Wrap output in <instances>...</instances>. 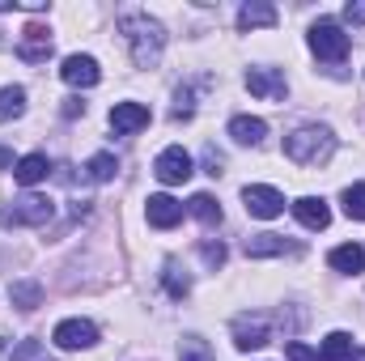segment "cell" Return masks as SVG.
<instances>
[{
    "label": "cell",
    "mask_w": 365,
    "mask_h": 361,
    "mask_svg": "<svg viewBox=\"0 0 365 361\" xmlns=\"http://www.w3.org/2000/svg\"><path fill=\"white\" fill-rule=\"evenodd\" d=\"M119 34L128 43V56L136 68H153L166 51V26L149 13H123L119 17Z\"/></svg>",
    "instance_id": "6da1fadb"
},
{
    "label": "cell",
    "mask_w": 365,
    "mask_h": 361,
    "mask_svg": "<svg viewBox=\"0 0 365 361\" xmlns=\"http://www.w3.org/2000/svg\"><path fill=\"white\" fill-rule=\"evenodd\" d=\"M331 153H336V136L323 123H302V128H293L284 136V158L297 162V166H319Z\"/></svg>",
    "instance_id": "7a4b0ae2"
},
{
    "label": "cell",
    "mask_w": 365,
    "mask_h": 361,
    "mask_svg": "<svg viewBox=\"0 0 365 361\" xmlns=\"http://www.w3.org/2000/svg\"><path fill=\"white\" fill-rule=\"evenodd\" d=\"M306 43H310V51H314L319 60H327V64H344V56H349V34H344L331 17H319V21L310 26Z\"/></svg>",
    "instance_id": "3957f363"
},
{
    "label": "cell",
    "mask_w": 365,
    "mask_h": 361,
    "mask_svg": "<svg viewBox=\"0 0 365 361\" xmlns=\"http://www.w3.org/2000/svg\"><path fill=\"white\" fill-rule=\"evenodd\" d=\"M56 217V204L47 195H17L9 208H0V225H47Z\"/></svg>",
    "instance_id": "277c9868"
},
{
    "label": "cell",
    "mask_w": 365,
    "mask_h": 361,
    "mask_svg": "<svg viewBox=\"0 0 365 361\" xmlns=\"http://www.w3.org/2000/svg\"><path fill=\"white\" fill-rule=\"evenodd\" d=\"M153 175H158V183L175 187V183H187L195 175V162H191V153H187L182 145H166V149L158 153V162H153Z\"/></svg>",
    "instance_id": "5b68a950"
},
{
    "label": "cell",
    "mask_w": 365,
    "mask_h": 361,
    "mask_svg": "<svg viewBox=\"0 0 365 361\" xmlns=\"http://www.w3.org/2000/svg\"><path fill=\"white\" fill-rule=\"evenodd\" d=\"M51 345L64 349V353H77V349H93L98 345V327L90 319H60L56 332H51Z\"/></svg>",
    "instance_id": "8992f818"
},
{
    "label": "cell",
    "mask_w": 365,
    "mask_h": 361,
    "mask_svg": "<svg viewBox=\"0 0 365 361\" xmlns=\"http://www.w3.org/2000/svg\"><path fill=\"white\" fill-rule=\"evenodd\" d=\"M242 204H247V213L259 217V221H272V217L284 213V195L276 191L272 183H247V187H242Z\"/></svg>",
    "instance_id": "52a82bcc"
},
{
    "label": "cell",
    "mask_w": 365,
    "mask_h": 361,
    "mask_svg": "<svg viewBox=\"0 0 365 361\" xmlns=\"http://www.w3.org/2000/svg\"><path fill=\"white\" fill-rule=\"evenodd\" d=\"M230 327H234V345H238V349H264V345L272 340L268 315H238Z\"/></svg>",
    "instance_id": "ba28073f"
},
{
    "label": "cell",
    "mask_w": 365,
    "mask_h": 361,
    "mask_svg": "<svg viewBox=\"0 0 365 361\" xmlns=\"http://www.w3.org/2000/svg\"><path fill=\"white\" fill-rule=\"evenodd\" d=\"M247 90L255 98H268V102H284L289 81H284L280 68H247Z\"/></svg>",
    "instance_id": "9c48e42d"
},
{
    "label": "cell",
    "mask_w": 365,
    "mask_h": 361,
    "mask_svg": "<svg viewBox=\"0 0 365 361\" xmlns=\"http://www.w3.org/2000/svg\"><path fill=\"white\" fill-rule=\"evenodd\" d=\"M17 56H21L26 64H47V56H51V30H47V26H38V21H30V26L21 30Z\"/></svg>",
    "instance_id": "30bf717a"
},
{
    "label": "cell",
    "mask_w": 365,
    "mask_h": 361,
    "mask_svg": "<svg viewBox=\"0 0 365 361\" xmlns=\"http://www.w3.org/2000/svg\"><path fill=\"white\" fill-rule=\"evenodd\" d=\"M149 106L145 102H115L110 106V128H115V136H132V132H140V128H149Z\"/></svg>",
    "instance_id": "8fae6325"
},
{
    "label": "cell",
    "mask_w": 365,
    "mask_h": 361,
    "mask_svg": "<svg viewBox=\"0 0 365 361\" xmlns=\"http://www.w3.org/2000/svg\"><path fill=\"white\" fill-rule=\"evenodd\" d=\"M60 77H64L73 90H93V86L102 81V68H98L93 56H68V60L60 64Z\"/></svg>",
    "instance_id": "7c38bea8"
},
{
    "label": "cell",
    "mask_w": 365,
    "mask_h": 361,
    "mask_svg": "<svg viewBox=\"0 0 365 361\" xmlns=\"http://www.w3.org/2000/svg\"><path fill=\"white\" fill-rule=\"evenodd\" d=\"M145 217H149V225L153 230H175L182 221V204L175 195H166V191H158V195H149L145 200Z\"/></svg>",
    "instance_id": "4fadbf2b"
},
{
    "label": "cell",
    "mask_w": 365,
    "mask_h": 361,
    "mask_svg": "<svg viewBox=\"0 0 365 361\" xmlns=\"http://www.w3.org/2000/svg\"><path fill=\"white\" fill-rule=\"evenodd\" d=\"M293 217H297L306 230H327V225H331V208H327L323 195H302V200H293Z\"/></svg>",
    "instance_id": "5bb4252c"
},
{
    "label": "cell",
    "mask_w": 365,
    "mask_h": 361,
    "mask_svg": "<svg viewBox=\"0 0 365 361\" xmlns=\"http://www.w3.org/2000/svg\"><path fill=\"white\" fill-rule=\"evenodd\" d=\"M297 247L284 234H251L247 238V255L251 260H276V255H293Z\"/></svg>",
    "instance_id": "9a60e30c"
},
{
    "label": "cell",
    "mask_w": 365,
    "mask_h": 361,
    "mask_svg": "<svg viewBox=\"0 0 365 361\" xmlns=\"http://www.w3.org/2000/svg\"><path fill=\"white\" fill-rule=\"evenodd\" d=\"M230 136H234V145H264L268 123L259 115H234L230 119Z\"/></svg>",
    "instance_id": "2e32d148"
},
{
    "label": "cell",
    "mask_w": 365,
    "mask_h": 361,
    "mask_svg": "<svg viewBox=\"0 0 365 361\" xmlns=\"http://www.w3.org/2000/svg\"><path fill=\"white\" fill-rule=\"evenodd\" d=\"M327 264L344 276H357V272H365V247L361 243H340V247H331Z\"/></svg>",
    "instance_id": "e0dca14e"
},
{
    "label": "cell",
    "mask_w": 365,
    "mask_h": 361,
    "mask_svg": "<svg viewBox=\"0 0 365 361\" xmlns=\"http://www.w3.org/2000/svg\"><path fill=\"white\" fill-rule=\"evenodd\" d=\"M47 175H51L47 153H26V158H17V166H13V179L21 183V187H34V183H43Z\"/></svg>",
    "instance_id": "ac0fdd59"
},
{
    "label": "cell",
    "mask_w": 365,
    "mask_h": 361,
    "mask_svg": "<svg viewBox=\"0 0 365 361\" xmlns=\"http://www.w3.org/2000/svg\"><path fill=\"white\" fill-rule=\"evenodd\" d=\"M259 26H276V9L272 4H259V0L242 4L238 9V30H259Z\"/></svg>",
    "instance_id": "d6986e66"
},
{
    "label": "cell",
    "mask_w": 365,
    "mask_h": 361,
    "mask_svg": "<svg viewBox=\"0 0 365 361\" xmlns=\"http://www.w3.org/2000/svg\"><path fill=\"white\" fill-rule=\"evenodd\" d=\"M9 302H13L17 310H34V306L43 302V285H38V280H13V285H9Z\"/></svg>",
    "instance_id": "ffe728a7"
},
{
    "label": "cell",
    "mask_w": 365,
    "mask_h": 361,
    "mask_svg": "<svg viewBox=\"0 0 365 361\" xmlns=\"http://www.w3.org/2000/svg\"><path fill=\"white\" fill-rule=\"evenodd\" d=\"M187 213H191L195 221H204V225H217V221H221V204H217L208 191H195V195L187 200Z\"/></svg>",
    "instance_id": "44dd1931"
},
{
    "label": "cell",
    "mask_w": 365,
    "mask_h": 361,
    "mask_svg": "<svg viewBox=\"0 0 365 361\" xmlns=\"http://www.w3.org/2000/svg\"><path fill=\"white\" fill-rule=\"evenodd\" d=\"M353 336L349 332H331L327 340H323V349H319V361H349L353 357Z\"/></svg>",
    "instance_id": "7402d4cb"
},
{
    "label": "cell",
    "mask_w": 365,
    "mask_h": 361,
    "mask_svg": "<svg viewBox=\"0 0 365 361\" xmlns=\"http://www.w3.org/2000/svg\"><path fill=\"white\" fill-rule=\"evenodd\" d=\"M21 115H26V90L21 86H4L0 90V123L21 119Z\"/></svg>",
    "instance_id": "603a6c76"
},
{
    "label": "cell",
    "mask_w": 365,
    "mask_h": 361,
    "mask_svg": "<svg viewBox=\"0 0 365 361\" xmlns=\"http://www.w3.org/2000/svg\"><path fill=\"white\" fill-rule=\"evenodd\" d=\"M179 361H217V353H212V345H208L204 336H182Z\"/></svg>",
    "instance_id": "cb8c5ba5"
},
{
    "label": "cell",
    "mask_w": 365,
    "mask_h": 361,
    "mask_svg": "<svg viewBox=\"0 0 365 361\" xmlns=\"http://www.w3.org/2000/svg\"><path fill=\"white\" fill-rule=\"evenodd\" d=\"M340 204H344V217L365 221V183H349L344 195H340Z\"/></svg>",
    "instance_id": "d4e9b609"
},
{
    "label": "cell",
    "mask_w": 365,
    "mask_h": 361,
    "mask_svg": "<svg viewBox=\"0 0 365 361\" xmlns=\"http://www.w3.org/2000/svg\"><path fill=\"white\" fill-rule=\"evenodd\" d=\"M86 171H90L93 183H106V179H115L119 162H115V153H93L90 162H86Z\"/></svg>",
    "instance_id": "484cf974"
},
{
    "label": "cell",
    "mask_w": 365,
    "mask_h": 361,
    "mask_svg": "<svg viewBox=\"0 0 365 361\" xmlns=\"http://www.w3.org/2000/svg\"><path fill=\"white\" fill-rule=\"evenodd\" d=\"M166 289H170V298H187V293H191V276L179 272L175 260H166Z\"/></svg>",
    "instance_id": "4316f807"
},
{
    "label": "cell",
    "mask_w": 365,
    "mask_h": 361,
    "mask_svg": "<svg viewBox=\"0 0 365 361\" xmlns=\"http://www.w3.org/2000/svg\"><path fill=\"white\" fill-rule=\"evenodd\" d=\"M13 361H47V353H43L38 340H21V345L13 349Z\"/></svg>",
    "instance_id": "83f0119b"
},
{
    "label": "cell",
    "mask_w": 365,
    "mask_h": 361,
    "mask_svg": "<svg viewBox=\"0 0 365 361\" xmlns=\"http://www.w3.org/2000/svg\"><path fill=\"white\" fill-rule=\"evenodd\" d=\"M284 357L289 361H319V349H310V345H302V340H289V345H284Z\"/></svg>",
    "instance_id": "f1b7e54d"
},
{
    "label": "cell",
    "mask_w": 365,
    "mask_h": 361,
    "mask_svg": "<svg viewBox=\"0 0 365 361\" xmlns=\"http://www.w3.org/2000/svg\"><path fill=\"white\" fill-rule=\"evenodd\" d=\"M200 255H204V264H212V268H221V264H225V247H221V243H204V247H200Z\"/></svg>",
    "instance_id": "f546056e"
},
{
    "label": "cell",
    "mask_w": 365,
    "mask_h": 361,
    "mask_svg": "<svg viewBox=\"0 0 365 361\" xmlns=\"http://www.w3.org/2000/svg\"><path fill=\"white\" fill-rule=\"evenodd\" d=\"M344 21L349 26H365V0H349L344 4Z\"/></svg>",
    "instance_id": "4dcf8cb0"
},
{
    "label": "cell",
    "mask_w": 365,
    "mask_h": 361,
    "mask_svg": "<svg viewBox=\"0 0 365 361\" xmlns=\"http://www.w3.org/2000/svg\"><path fill=\"white\" fill-rule=\"evenodd\" d=\"M81 111H86V102H81V98H68V102H64V115H68V119H73V115H81Z\"/></svg>",
    "instance_id": "1f68e13d"
},
{
    "label": "cell",
    "mask_w": 365,
    "mask_h": 361,
    "mask_svg": "<svg viewBox=\"0 0 365 361\" xmlns=\"http://www.w3.org/2000/svg\"><path fill=\"white\" fill-rule=\"evenodd\" d=\"M0 361H13V345H9L4 336H0Z\"/></svg>",
    "instance_id": "d6a6232c"
},
{
    "label": "cell",
    "mask_w": 365,
    "mask_h": 361,
    "mask_svg": "<svg viewBox=\"0 0 365 361\" xmlns=\"http://www.w3.org/2000/svg\"><path fill=\"white\" fill-rule=\"evenodd\" d=\"M9 162H13V153H9V149H0V166H9ZM13 166H17V162H13Z\"/></svg>",
    "instance_id": "836d02e7"
},
{
    "label": "cell",
    "mask_w": 365,
    "mask_h": 361,
    "mask_svg": "<svg viewBox=\"0 0 365 361\" xmlns=\"http://www.w3.org/2000/svg\"><path fill=\"white\" fill-rule=\"evenodd\" d=\"M349 361H365V349H353V357Z\"/></svg>",
    "instance_id": "e575fe53"
}]
</instances>
